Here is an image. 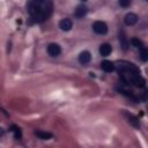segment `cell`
<instances>
[{
	"mask_svg": "<svg viewBox=\"0 0 148 148\" xmlns=\"http://www.w3.org/2000/svg\"><path fill=\"white\" fill-rule=\"evenodd\" d=\"M140 58L143 62H146L148 60V50L146 46H143L142 49H140Z\"/></svg>",
	"mask_w": 148,
	"mask_h": 148,
	"instance_id": "obj_13",
	"label": "cell"
},
{
	"mask_svg": "<svg viewBox=\"0 0 148 148\" xmlns=\"http://www.w3.org/2000/svg\"><path fill=\"white\" fill-rule=\"evenodd\" d=\"M27 12L34 22L42 23L52 15L53 2L52 0H29L27 3Z\"/></svg>",
	"mask_w": 148,
	"mask_h": 148,
	"instance_id": "obj_1",
	"label": "cell"
},
{
	"mask_svg": "<svg viewBox=\"0 0 148 148\" xmlns=\"http://www.w3.org/2000/svg\"><path fill=\"white\" fill-rule=\"evenodd\" d=\"M101 68L104 71V72H106V73H111V72H113L114 71V62H112V61H110V60H103L102 62H101Z\"/></svg>",
	"mask_w": 148,
	"mask_h": 148,
	"instance_id": "obj_6",
	"label": "cell"
},
{
	"mask_svg": "<svg viewBox=\"0 0 148 148\" xmlns=\"http://www.w3.org/2000/svg\"><path fill=\"white\" fill-rule=\"evenodd\" d=\"M131 43L133 44V46H135V47H136V49H139V50H140V49H142V47L145 46V44L142 43V40H140L139 38H135V37L131 39Z\"/></svg>",
	"mask_w": 148,
	"mask_h": 148,
	"instance_id": "obj_14",
	"label": "cell"
},
{
	"mask_svg": "<svg viewBox=\"0 0 148 148\" xmlns=\"http://www.w3.org/2000/svg\"><path fill=\"white\" fill-rule=\"evenodd\" d=\"M92 30L98 35H104L108 32V25L103 21H95L92 23Z\"/></svg>",
	"mask_w": 148,
	"mask_h": 148,
	"instance_id": "obj_2",
	"label": "cell"
},
{
	"mask_svg": "<svg viewBox=\"0 0 148 148\" xmlns=\"http://www.w3.org/2000/svg\"><path fill=\"white\" fill-rule=\"evenodd\" d=\"M124 22L126 25H134L138 22V15L134 13H127L124 17Z\"/></svg>",
	"mask_w": 148,
	"mask_h": 148,
	"instance_id": "obj_4",
	"label": "cell"
},
{
	"mask_svg": "<svg viewBox=\"0 0 148 148\" xmlns=\"http://www.w3.org/2000/svg\"><path fill=\"white\" fill-rule=\"evenodd\" d=\"M90 60H91V54H90L89 51H82L79 54V61H80V64L87 65V64L90 62Z\"/></svg>",
	"mask_w": 148,
	"mask_h": 148,
	"instance_id": "obj_5",
	"label": "cell"
},
{
	"mask_svg": "<svg viewBox=\"0 0 148 148\" xmlns=\"http://www.w3.org/2000/svg\"><path fill=\"white\" fill-rule=\"evenodd\" d=\"M119 42H120V45H121V47L124 50H127L128 49L130 43H128V40H127L126 36H125V32L123 30H119Z\"/></svg>",
	"mask_w": 148,
	"mask_h": 148,
	"instance_id": "obj_10",
	"label": "cell"
},
{
	"mask_svg": "<svg viewBox=\"0 0 148 148\" xmlns=\"http://www.w3.org/2000/svg\"><path fill=\"white\" fill-rule=\"evenodd\" d=\"M35 135H37L39 139H43V140H49L52 138V134L49 133V132H44V131H36L35 132Z\"/></svg>",
	"mask_w": 148,
	"mask_h": 148,
	"instance_id": "obj_12",
	"label": "cell"
},
{
	"mask_svg": "<svg viewBox=\"0 0 148 148\" xmlns=\"http://www.w3.org/2000/svg\"><path fill=\"white\" fill-rule=\"evenodd\" d=\"M111 51H112V46L110 44H108V43H103L99 46V53L103 57H108L111 53Z\"/></svg>",
	"mask_w": 148,
	"mask_h": 148,
	"instance_id": "obj_9",
	"label": "cell"
},
{
	"mask_svg": "<svg viewBox=\"0 0 148 148\" xmlns=\"http://www.w3.org/2000/svg\"><path fill=\"white\" fill-rule=\"evenodd\" d=\"M10 128H12L10 131L14 133V136H15V139H18V140H20V139L22 138V133H21V130H20L17 126H15V125H13Z\"/></svg>",
	"mask_w": 148,
	"mask_h": 148,
	"instance_id": "obj_15",
	"label": "cell"
},
{
	"mask_svg": "<svg viewBox=\"0 0 148 148\" xmlns=\"http://www.w3.org/2000/svg\"><path fill=\"white\" fill-rule=\"evenodd\" d=\"M81 1H83V2H84V1H87V0H81Z\"/></svg>",
	"mask_w": 148,
	"mask_h": 148,
	"instance_id": "obj_17",
	"label": "cell"
},
{
	"mask_svg": "<svg viewBox=\"0 0 148 148\" xmlns=\"http://www.w3.org/2000/svg\"><path fill=\"white\" fill-rule=\"evenodd\" d=\"M87 13H88V7L82 3V5H79V6L76 7V9H75V12H74V15H75L76 17H83Z\"/></svg>",
	"mask_w": 148,
	"mask_h": 148,
	"instance_id": "obj_8",
	"label": "cell"
},
{
	"mask_svg": "<svg viewBox=\"0 0 148 148\" xmlns=\"http://www.w3.org/2000/svg\"><path fill=\"white\" fill-rule=\"evenodd\" d=\"M118 3H119L121 7L127 8V7H130V6H131L132 0H118Z\"/></svg>",
	"mask_w": 148,
	"mask_h": 148,
	"instance_id": "obj_16",
	"label": "cell"
},
{
	"mask_svg": "<svg viewBox=\"0 0 148 148\" xmlns=\"http://www.w3.org/2000/svg\"><path fill=\"white\" fill-rule=\"evenodd\" d=\"M73 27V23L69 18H62L60 22H59V28L62 30V31H69Z\"/></svg>",
	"mask_w": 148,
	"mask_h": 148,
	"instance_id": "obj_7",
	"label": "cell"
},
{
	"mask_svg": "<svg viewBox=\"0 0 148 148\" xmlns=\"http://www.w3.org/2000/svg\"><path fill=\"white\" fill-rule=\"evenodd\" d=\"M124 114H125V117L128 119L127 121H128L130 124H132L134 127H139V126H140V123H139V120H138V118H136L135 116H133L132 113H127V112H124Z\"/></svg>",
	"mask_w": 148,
	"mask_h": 148,
	"instance_id": "obj_11",
	"label": "cell"
},
{
	"mask_svg": "<svg viewBox=\"0 0 148 148\" xmlns=\"http://www.w3.org/2000/svg\"><path fill=\"white\" fill-rule=\"evenodd\" d=\"M47 53L51 57H58L61 53V47L57 43H51L47 46Z\"/></svg>",
	"mask_w": 148,
	"mask_h": 148,
	"instance_id": "obj_3",
	"label": "cell"
},
{
	"mask_svg": "<svg viewBox=\"0 0 148 148\" xmlns=\"http://www.w3.org/2000/svg\"><path fill=\"white\" fill-rule=\"evenodd\" d=\"M146 1H147V0H146Z\"/></svg>",
	"mask_w": 148,
	"mask_h": 148,
	"instance_id": "obj_18",
	"label": "cell"
}]
</instances>
